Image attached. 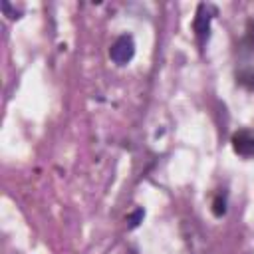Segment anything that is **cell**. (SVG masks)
<instances>
[{
	"label": "cell",
	"mask_w": 254,
	"mask_h": 254,
	"mask_svg": "<svg viewBox=\"0 0 254 254\" xmlns=\"http://www.w3.org/2000/svg\"><path fill=\"white\" fill-rule=\"evenodd\" d=\"M212 14H214V8H212V6H208V4H198L196 16H194V20H192V30H194L198 42H202V40L208 36Z\"/></svg>",
	"instance_id": "7a4b0ae2"
},
{
	"label": "cell",
	"mask_w": 254,
	"mask_h": 254,
	"mask_svg": "<svg viewBox=\"0 0 254 254\" xmlns=\"http://www.w3.org/2000/svg\"><path fill=\"white\" fill-rule=\"evenodd\" d=\"M236 79H238V83H242V85H246V87H254V71H240L238 75H236Z\"/></svg>",
	"instance_id": "8992f818"
},
{
	"label": "cell",
	"mask_w": 254,
	"mask_h": 254,
	"mask_svg": "<svg viewBox=\"0 0 254 254\" xmlns=\"http://www.w3.org/2000/svg\"><path fill=\"white\" fill-rule=\"evenodd\" d=\"M230 143L234 153H238L240 157H254V131H248V129L236 131Z\"/></svg>",
	"instance_id": "3957f363"
},
{
	"label": "cell",
	"mask_w": 254,
	"mask_h": 254,
	"mask_svg": "<svg viewBox=\"0 0 254 254\" xmlns=\"http://www.w3.org/2000/svg\"><path fill=\"white\" fill-rule=\"evenodd\" d=\"M133 56H135V42H133V38L127 36V34L119 36V38L111 44V48H109V58H111V62L117 64V65L129 64V62L133 60Z\"/></svg>",
	"instance_id": "6da1fadb"
},
{
	"label": "cell",
	"mask_w": 254,
	"mask_h": 254,
	"mask_svg": "<svg viewBox=\"0 0 254 254\" xmlns=\"http://www.w3.org/2000/svg\"><path fill=\"white\" fill-rule=\"evenodd\" d=\"M212 212H214V216H222V214L226 212V198H224L222 194H218V196L214 198V202H212Z\"/></svg>",
	"instance_id": "5b68a950"
},
{
	"label": "cell",
	"mask_w": 254,
	"mask_h": 254,
	"mask_svg": "<svg viewBox=\"0 0 254 254\" xmlns=\"http://www.w3.org/2000/svg\"><path fill=\"white\" fill-rule=\"evenodd\" d=\"M143 216H145V210H143V208H137L135 212H131V214L127 216V226H129V228H137L139 222H143Z\"/></svg>",
	"instance_id": "277c9868"
}]
</instances>
